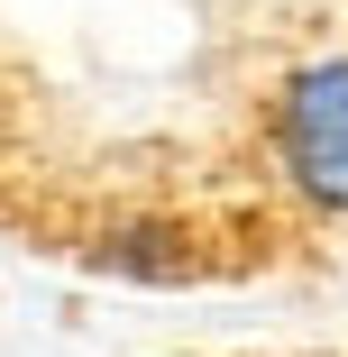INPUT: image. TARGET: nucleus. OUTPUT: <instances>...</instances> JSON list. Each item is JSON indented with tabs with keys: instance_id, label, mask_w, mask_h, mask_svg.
Instances as JSON below:
<instances>
[{
	"instance_id": "obj_1",
	"label": "nucleus",
	"mask_w": 348,
	"mask_h": 357,
	"mask_svg": "<svg viewBox=\"0 0 348 357\" xmlns=\"http://www.w3.org/2000/svg\"><path fill=\"white\" fill-rule=\"evenodd\" d=\"M275 174L348 220V55H312L275 83Z\"/></svg>"
}]
</instances>
